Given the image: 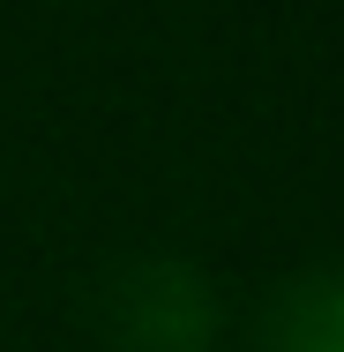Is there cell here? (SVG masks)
Instances as JSON below:
<instances>
[{"label": "cell", "instance_id": "1", "mask_svg": "<svg viewBox=\"0 0 344 352\" xmlns=\"http://www.w3.org/2000/svg\"><path fill=\"white\" fill-rule=\"evenodd\" d=\"M98 330L113 338V352H209V278L172 255H135L98 285Z\"/></svg>", "mask_w": 344, "mask_h": 352}, {"label": "cell", "instance_id": "2", "mask_svg": "<svg viewBox=\"0 0 344 352\" xmlns=\"http://www.w3.org/2000/svg\"><path fill=\"white\" fill-rule=\"evenodd\" d=\"M270 352H344V263L307 270L270 307Z\"/></svg>", "mask_w": 344, "mask_h": 352}]
</instances>
